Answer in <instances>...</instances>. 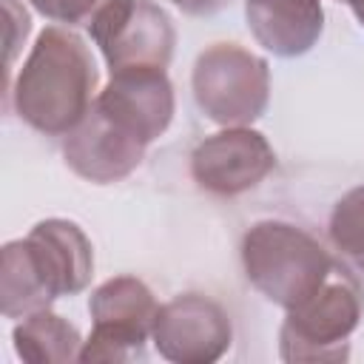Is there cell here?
<instances>
[{
    "instance_id": "1",
    "label": "cell",
    "mask_w": 364,
    "mask_h": 364,
    "mask_svg": "<svg viewBox=\"0 0 364 364\" xmlns=\"http://www.w3.org/2000/svg\"><path fill=\"white\" fill-rule=\"evenodd\" d=\"M97 65L71 28L46 26L14 80V108L31 128L68 134L94 105Z\"/></svg>"
},
{
    "instance_id": "2",
    "label": "cell",
    "mask_w": 364,
    "mask_h": 364,
    "mask_svg": "<svg viewBox=\"0 0 364 364\" xmlns=\"http://www.w3.org/2000/svg\"><path fill=\"white\" fill-rule=\"evenodd\" d=\"M242 264L247 282L267 301L290 310L324 284L336 259L304 228L262 219L242 239Z\"/></svg>"
},
{
    "instance_id": "3",
    "label": "cell",
    "mask_w": 364,
    "mask_h": 364,
    "mask_svg": "<svg viewBox=\"0 0 364 364\" xmlns=\"http://www.w3.org/2000/svg\"><path fill=\"white\" fill-rule=\"evenodd\" d=\"M364 313V290L355 273L341 262L333 264L324 284L287 310L279 330V353L284 361H344L350 355V333Z\"/></svg>"
},
{
    "instance_id": "4",
    "label": "cell",
    "mask_w": 364,
    "mask_h": 364,
    "mask_svg": "<svg viewBox=\"0 0 364 364\" xmlns=\"http://www.w3.org/2000/svg\"><path fill=\"white\" fill-rule=\"evenodd\" d=\"M191 85L199 111L210 122L225 128L250 125L267 108L270 68L267 60L236 43H216L196 57Z\"/></svg>"
},
{
    "instance_id": "5",
    "label": "cell",
    "mask_w": 364,
    "mask_h": 364,
    "mask_svg": "<svg viewBox=\"0 0 364 364\" xmlns=\"http://www.w3.org/2000/svg\"><path fill=\"white\" fill-rule=\"evenodd\" d=\"M91 336L80 347V361H136L145 358L159 304L151 287L136 276H114L102 282L91 299Z\"/></svg>"
},
{
    "instance_id": "6",
    "label": "cell",
    "mask_w": 364,
    "mask_h": 364,
    "mask_svg": "<svg viewBox=\"0 0 364 364\" xmlns=\"http://www.w3.org/2000/svg\"><path fill=\"white\" fill-rule=\"evenodd\" d=\"M230 338L233 327L225 307L199 293L159 304L151 330L156 353L173 364H210L228 353Z\"/></svg>"
},
{
    "instance_id": "7",
    "label": "cell",
    "mask_w": 364,
    "mask_h": 364,
    "mask_svg": "<svg viewBox=\"0 0 364 364\" xmlns=\"http://www.w3.org/2000/svg\"><path fill=\"white\" fill-rule=\"evenodd\" d=\"M276 168V154L264 134L250 125H230L205 136L191 154V173L202 191L236 196L256 188Z\"/></svg>"
},
{
    "instance_id": "8",
    "label": "cell",
    "mask_w": 364,
    "mask_h": 364,
    "mask_svg": "<svg viewBox=\"0 0 364 364\" xmlns=\"http://www.w3.org/2000/svg\"><path fill=\"white\" fill-rule=\"evenodd\" d=\"M94 105L125 134L151 145L173 119V85L159 65H128L111 71Z\"/></svg>"
},
{
    "instance_id": "9",
    "label": "cell",
    "mask_w": 364,
    "mask_h": 364,
    "mask_svg": "<svg viewBox=\"0 0 364 364\" xmlns=\"http://www.w3.org/2000/svg\"><path fill=\"white\" fill-rule=\"evenodd\" d=\"M145 148L148 145L125 134L97 105H91L88 114L65 134L63 156L77 176L97 185H108L136 171L145 156Z\"/></svg>"
},
{
    "instance_id": "10",
    "label": "cell",
    "mask_w": 364,
    "mask_h": 364,
    "mask_svg": "<svg viewBox=\"0 0 364 364\" xmlns=\"http://www.w3.org/2000/svg\"><path fill=\"white\" fill-rule=\"evenodd\" d=\"M31 256L51 293L74 296L94 276V250L88 236L68 219H43L26 236Z\"/></svg>"
},
{
    "instance_id": "11",
    "label": "cell",
    "mask_w": 364,
    "mask_h": 364,
    "mask_svg": "<svg viewBox=\"0 0 364 364\" xmlns=\"http://www.w3.org/2000/svg\"><path fill=\"white\" fill-rule=\"evenodd\" d=\"M245 20L262 48L299 57L318 43L324 9L321 0H245Z\"/></svg>"
},
{
    "instance_id": "12",
    "label": "cell",
    "mask_w": 364,
    "mask_h": 364,
    "mask_svg": "<svg viewBox=\"0 0 364 364\" xmlns=\"http://www.w3.org/2000/svg\"><path fill=\"white\" fill-rule=\"evenodd\" d=\"M173 43H176V31L168 11L154 0H136L131 14L100 46V51L111 71L128 68V65L165 68L171 63Z\"/></svg>"
},
{
    "instance_id": "13",
    "label": "cell",
    "mask_w": 364,
    "mask_h": 364,
    "mask_svg": "<svg viewBox=\"0 0 364 364\" xmlns=\"http://www.w3.org/2000/svg\"><path fill=\"white\" fill-rule=\"evenodd\" d=\"M57 296L48 290L31 247L26 239H14L3 245V264H0V301L6 318H26L37 310L51 307Z\"/></svg>"
},
{
    "instance_id": "14",
    "label": "cell",
    "mask_w": 364,
    "mask_h": 364,
    "mask_svg": "<svg viewBox=\"0 0 364 364\" xmlns=\"http://www.w3.org/2000/svg\"><path fill=\"white\" fill-rule=\"evenodd\" d=\"M14 350L23 361L28 364H65V361H80V330L65 321L63 316L46 310H37L26 316L14 333Z\"/></svg>"
},
{
    "instance_id": "15",
    "label": "cell",
    "mask_w": 364,
    "mask_h": 364,
    "mask_svg": "<svg viewBox=\"0 0 364 364\" xmlns=\"http://www.w3.org/2000/svg\"><path fill=\"white\" fill-rule=\"evenodd\" d=\"M330 242L358 267L364 270V185L347 191L333 213H330Z\"/></svg>"
},
{
    "instance_id": "16",
    "label": "cell",
    "mask_w": 364,
    "mask_h": 364,
    "mask_svg": "<svg viewBox=\"0 0 364 364\" xmlns=\"http://www.w3.org/2000/svg\"><path fill=\"white\" fill-rule=\"evenodd\" d=\"M117 0H57L54 20L65 26H91L105 9H111Z\"/></svg>"
},
{
    "instance_id": "17",
    "label": "cell",
    "mask_w": 364,
    "mask_h": 364,
    "mask_svg": "<svg viewBox=\"0 0 364 364\" xmlns=\"http://www.w3.org/2000/svg\"><path fill=\"white\" fill-rule=\"evenodd\" d=\"M3 9H6V46H9L6 60H9V65H11V60H14L17 48H20V43L26 40L31 23H28L26 9H23L17 0H3Z\"/></svg>"
},
{
    "instance_id": "18",
    "label": "cell",
    "mask_w": 364,
    "mask_h": 364,
    "mask_svg": "<svg viewBox=\"0 0 364 364\" xmlns=\"http://www.w3.org/2000/svg\"><path fill=\"white\" fill-rule=\"evenodd\" d=\"M171 3L176 9H182L185 14H193V17H210L228 6V0H171Z\"/></svg>"
},
{
    "instance_id": "19",
    "label": "cell",
    "mask_w": 364,
    "mask_h": 364,
    "mask_svg": "<svg viewBox=\"0 0 364 364\" xmlns=\"http://www.w3.org/2000/svg\"><path fill=\"white\" fill-rule=\"evenodd\" d=\"M31 6H34L40 14H46L48 20H54V6H57V0H31Z\"/></svg>"
},
{
    "instance_id": "20",
    "label": "cell",
    "mask_w": 364,
    "mask_h": 364,
    "mask_svg": "<svg viewBox=\"0 0 364 364\" xmlns=\"http://www.w3.org/2000/svg\"><path fill=\"white\" fill-rule=\"evenodd\" d=\"M344 3H350L353 14H355V17H358V23L364 26V0H344Z\"/></svg>"
}]
</instances>
